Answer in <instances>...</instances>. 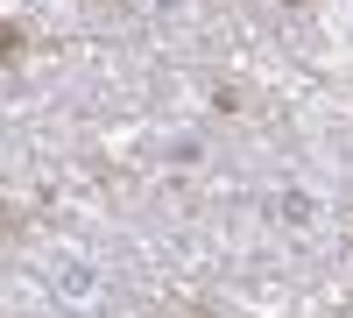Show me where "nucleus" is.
<instances>
[{
  "label": "nucleus",
  "instance_id": "nucleus-1",
  "mask_svg": "<svg viewBox=\"0 0 353 318\" xmlns=\"http://www.w3.org/2000/svg\"><path fill=\"white\" fill-rule=\"evenodd\" d=\"M14 57H21V28L0 21V64H14Z\"/></svg>",
  "mask_w": 353,
  "mask_h": 318
}]
</instances>
